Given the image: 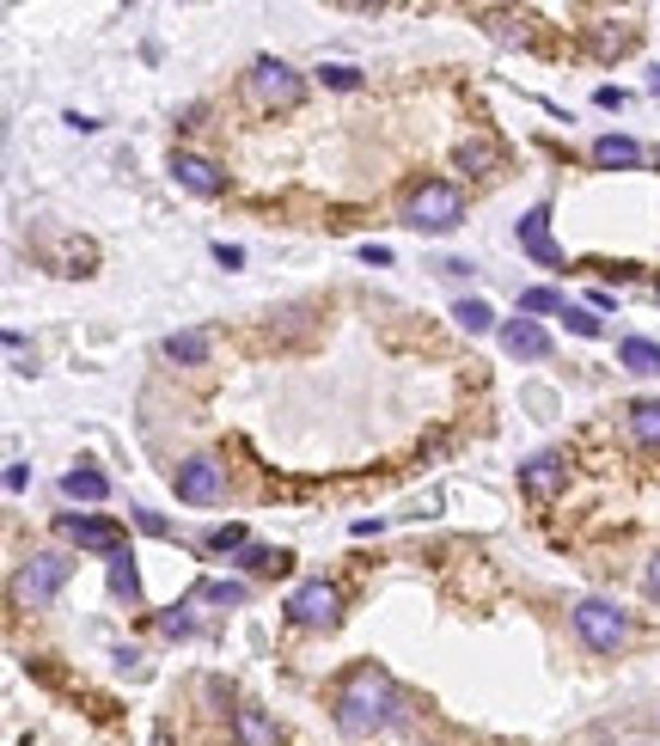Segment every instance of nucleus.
<instances>
[{"instance_id": "4", "label": "nucleus", "mask_w": 660, "mask_h": 746, "mask_svg": "<svg viewBox=\"0 0 660 746\" xmlns=\"http://www.w3.org/2000/svg\"><path fill=\"white\" fill-rule=\"evenodd\" d=\"M74 576V563L62 557V551H37V557H25L19 563V581H13V593L25 600V606H49L56 593H62V581Z\"/></svg>"}, {"instance_id": "13", "label": "nucleus", "mask_w": 660, "mask_h": 746, "mask_svg": "<svg viewBox=\"0 0 660 746\" xmlns=\"http://www.w3.org/2000/svg\"><path fill=\"white\" fill-rule=\"evenodd\" d=\"M502 342H507V356H520V361L551 356V337H544V325H532V318H514V325L502 330Z\"/></svg>"}, {"instance_id": "18", "label": "nucleus", "mask_w": 660, "mask_h": 746, "mask_svg": "<svg viewBox=\"0 0 660 746\" xmlns=\"http://www.w3.org/2000/svg\"><path fill=\"white\" fill-rule=\"evenodd\" d=\"M617 361H624L629 373H660V342H648V337H624V342H617Z\"/></svg>"}, {"instance_id": "31", "label": "nucleus", "mask_w": 660, "mask_h": 746, "mask_svg": "<svg viewBox=\"0 0 660 746\" xmlns=\"http://www.w3.org/2000/svg\"><path fill=\"white\" fill-rule=\"evenodd\" d=\"M648 86H655V93H660V68H655V80H648Z\"/></svg>"}, {"instance_id": "11", "label": "nucleus", "mask_w": 660, "mask_h": 746, "mask_svg": "<svg viewBox=\"0 0 660 746\" xmlns=\"http://www.w3.org/2000/svg\"><path fill=\"white\" fill-rule=\"evenodd\" d=\"M232 741H239V746H281V729H276V715H269V710L239 703V710H232Z\"/></svg>"}, {"instance_id": "7", "label": "nucleus", "mask_w": 660, "mask_h": 746, "mask_svg": "<svg viewBox=\"0 0 660 746\" xmlns=\"http://www.w3.org/2000/svg\"><path fill=\"white\" fill-rule=\"evenodd\" d=\"M300 74H293L288 62H276V56H263V62H251V98H257L263 110H293L300 105Z\"/></svg>"}, {"instance_id": "28", "label": "nucleus", "mask_w": 660, "mask_h": 746, "mask_svg": "<svg viewBox=\"0 0 660 746\" xmlns=\"http://www.w3.org/2000/svg\"><path fill=\"white\" fill-rule=\"evenodd\" d=\"M135 527H141V532H154V539H166V532H171V527H166V520H159V514H147V508H141V514H135Z\"/></svg>"}, {"instance_id": "26", "label": "nucleus", "mask_w": 660, "mask_h": 746, "mask_svg": "<svg viewBox=\"0 0 660 746\" xmlns=\"http://www.w3.org/2000/svg\"><path fill=\"white\" fill-rule=\"evenodd\" d=\"M563 318H568V330H581V337H599V318L587 306H563Z\"/></svg>"}, {"instance_id": "6", "label": "nucleus", "mask_w": 660, "mask_h": 746, "mask_svg": "<svg viewBox=\"0 0 660 746\" xmlns=\"http://www.w3.org/2000/svg\"><path fill=\"white\" fill-rule=\"evenodd\" d=\"M337 618H343V593L331 581H300L288 593V624H300V630H331Z\"/></svg>"}, {"instance_id": "5", "label": "nucleus", "mask_w": 660, "mask_h": 746, "mask_svg": "<svg viewBox=\"0 0 660 746\" xmlns=\"http://www.w3.org/2000/svg\"><path fill=\"white\" fill-rule=\"evenodd\" d=\"M171 490H178V502H190V508H208V502L227 496V466H220L215 453H190L184 466L171 471Z\"/></svg>"}, {"instance_id": "27", "label": "nucleus", "mask_w": 660, "mask_h": 746, "mask_svg": "<svg viewBox=\"0 0 660 746\" xmlns=\"http://www.w3.org/2000/svg\"><path fill=\"white\" fill-rule=\"evenodd\" d=\"M208 544L227 557V551H239V544H245V527H215V532H208Z\"/></svg>"}, {"instance_id": "23", "label": "nucleus", "mask_w": 660, "mask_h": 746, "mask_svg": "<svg viewBox=\"0 0 660 746\" xmlns=\"http://www.w3.org/2000/svg\"><path fill=\"white\" fill-rule=\"evenodd\" d=\"M159 630H166L171 642H184V637H196V618H190V600H184V606H171L166 618H159Z\"/></svg>"}, {"instance_id": "21", "label": "nucleus", "mask_w": 660, "mask_h": 746, "mask_svg": "<svg viewBox=\"0 0 660 746\" xmlns=\"http://www.w3.org/2000/svg\"><path fill=\"white\" fill-rule=\"evenodd\" d=\"M245 581H202L196 593H190V600H215V606H245Z\"/></svg>"}, {"instance_id": "17", "label": "nucleus", "mask_w": 660, "mask_h": 746, "mask_svg": "<svg viewBox=\"0 0 660 746\" xmlns=\"http://www.w3.org/2000/svg\"><path fill=\"white\" fill-rule=\"evenodd\" d=\"M629 435L643 447H660V398H636L629 405Z\"/></svg>"}, {"instance_id": "16", "label": "nucleus", "mask_w": 660, "mask_h": 746, "mask_svg": "<svg viewBox=\"0 0 660 746\" xmlns=\"http://www.w3.org/2000/svg\"><path fill=\"white\" fill-rule=\"evenodd\" d=\"M62 490H68V496H74V502H105V496H110L105 471H93V466H74V471H68V478H62Z\"/></svg>"}, {"instance_id": "10", "label": "nucleus", "mask_w": 660, "mask_h": 746, "mask_svg": "<svg viewBox=\"0 0 660 746\" xmlns=\"http://www.w3.org/2000/svg\"><path fill=\"white\" fill-rule=\"evenodd\" d=\"M171 178H178L190 196H220V190H227V171L202 154H171Z\"/></svg>"}, {"instance_id": "8", "label": "nucleus", "mask_w": 660, "mask_h": 746, "mask_svg": "<svg viewBox=\"0 0 660 746\" xmlns=\"http://www.w3.org/2000/svg\"><path fill=\"white\" fill-rule=\"evenodd\" d=\"M514 233H520V251H526V257H538L544 269H563V251H556V239H551V208H544V203L526 208Z\"/></svg>"}, {"instance_id": "20", "label": "nucleus", "mask_w": 660, "mask_h": 746, "mask_svg": "<svg viewBox=\"0 0 660 746\" xmlns=\"http://www.w3.org/2000/svg\"><path fill=\"white\" fill-rule=\"evenodd\" d=\"M110 593H117V600H129V606H135L141 600V576H135V557H110Z\"/></svg>"}, {"instance_id": "29", "label": "nucleus", "mask_w": 660, "mask_h": 746, "mask_svg": "<svg viewBox=\"0 0 660 746\" xmlns=\"http://www.w3.org/2000/svg\"><path fill=\"white\" fill-rule=\"evenodd\" d=\"M215 257H220L227 269H239V264H245V251H239V245H215Z\"/></svg>"}, {"instance_id": "30", "label": "nucleus", "mask_w": 660, "mask_h": 746, "mask_svg": "<svg viewBox=\"0 0 660 746\" xmlns=\"http://www.w3.org/2000/svg\"><path fill=\"white\" fill-rule=\"evenodd\" d=\"M648 593H655V600H660V557L648 563Z\"/></svg>"}, {"instance_id": "22", "label": "nucleus", "mask_w": 660, "mask_h": 746, "mask_svg": "<svg viewBox=\"0 0 660 746\" xmlns=\"http://www.w3.org/2000/svg\"><path fill=\"white\" fill-rule=\"evenodd\" d=\"M453 318H459V325L471 330V337H483V330L495 325V312L483 306V300H459V306H453Z\"/></svg>"}, {"instance_id": "24", "label": "nucleus", "mask_w": 660, "mask_h": 746, "mask_svg": "<svg viewBox=\"0 0 660 746\" xmlns=\"http://www.w3.org/2000/svg\"><path fill=\"white\" fill-rule=\"evenodd\" d=\"M319 80H324V86H337V93H355V86H361V68L331 62V68H319Z\"/></svg>"}, {"instance_id": "2", "label": "nucleus", "mask_w": 660, "mask_h": 746, "mask_svg": "<svg viewBox=\"0 0 660 746\" xmlns=\"http://www.w3.org/2000/svg\"><path fill=\"white\" fill-rule=\"evenodd\" d=\"M404 227H416V233H453V227H465V190L446 184V178H422L404 196Z\"/></svg>"}, {"instance_id": "14", "label": "nucleus", "mask_w": 660, "mask_h": 746, "mask_svg": "<svg viewBox=\"0 0 660 746\" xmlns=\"http://www.w3.org/2000/svg\"><path fill=\"white\" fill-rule=\"evenodd\" d=\"M593 166L599 171H629V166H643V147L629 135H599L593 141Z\"/></svg>"}, {"instance_id": "25", "label": "nucleus", "mask_w": 660, "mask_h": 746, "mask_svg": "<svg viewBox=\"0 0 660 746\" xmlns=\"http://www.w3.org/2000/svg\"><path fill=\"white\" fill-rule=\"evenodd\" d=\"M520 312H563V294H556V288H526Z\"/></svg>"}, {"instance_id": "19", "label": "nucleus", "mask_w": 660, "mask_h": 746, "mask_svg": "<svg viewBox=\"0 0 660 746\" xmlns=\"http://www.w3.org/2000/svg\"><path fill=\"white\" fill-rule=\"evenodd\" d=\"M459 166H465V171H495V166H502V147H495L490 135L459 141Z\"/></svg>"}, {"instance_id": "15", "label": "nucleus", "mask_w": 660, "mask_h": 746, "mask_svg": "<svg viewBox=\"0 0 660 746\" xmlns=\"http://www.w3.org/2000/svg\"><path fill=\"white\" fill-rule=\"evenodd\" d=\"M159 356L178 361V368H196V361H208V337H202V330H171V337L159 342Z\"/></svg>"}, {"instance_id": "12", "label": "nucleus", "mask_w": 660, "mask_h": 746, "mask_svg": "<svg viewBox=\"0 0 660 746\" xmlns=\"http://www.w3.org/2000/svg\"><path fill=\"white\" fill-rule=\"evenodd\" d=\"M563 478H568L563 453H538V459H526V466H520V490H526V496H556Z\"/></svg>"}, {"instance_id": "3", "label": "nucleus", "mask_w": 660, "mask_h": 746, "mask_svg": "<svg viewBox=\"0 0 660 746\" xmlns=\"http://www.w3.org/2000/svg\"><path fill=\"white\" fill-rule=\"evenodd\" d=\"M575 637L587 642L593 654H617L629 642V612L612 606V600H575Z\"/></svg>"}, {"instance_id": "1", "label": "nucleus", "mask_w": 660, "mask_h": 746, "mask_svg": "<svg viewBox=\"0 0 660 746\" xmlns=\"http://www.w3.org/2000/svg\"><path fill=\"white\" fill-rule=\"evenodd\" d=\"M392 722H398V691H392V679H385L373 661L355 667L337 691V729L349 734V741H361V734L392 729Z\"/></svg>"}, {"instance_id": "9", "label": "nucleus", "mask_w": 660, "mask_h": 746, "mask_svg": "<svg viewBox=\"0 0 660 746\" xmlns=\"http://www.w3.org/2000/svg\"><path fill=\"white\" fill-rule=\"evenodd\" d=\"M62 532L80 551H105V557H123V527L117 520H86V514H62Z\"/></svg>"}]
</instances>
